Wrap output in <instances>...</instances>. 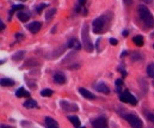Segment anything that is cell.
I'll list each match as a JSON object with an SVG mask.
<instances>
[{
	"label": "cell",
	"mask_w": 154,
	"mask_h": 128,
	"mask_svg": "<svg viewBox=\"0 0 154 128\" xmlns=\"http://www.w3.org/2000/svg\"><path fill=\"white\" fill-rule=\"evenodd\" d=\"M137 12L140 15V18L142 19V22L148 27V28H154V17L150 13V11L143 6V5H139L137 6Z\"/></svg>",
	"instance_id": "6da1fadb"
},
{
	"label": "cell",
	"mask_w": 154,
	"mask_h": 128,
	"mask_svg": "<svg viewBox=\"0 0 154 128\" xmlns=\"http://www.w3.org/2000/svg\"><path fill=\"white\" fill-rule=\"evenodd\" d=\"M81 37H83V43H84V47L87 52H92L93 50V46L90 41V37H89V25L87 24H84V29H83V33H81Z\"/></svg>",
	"instance_id": "7a4b0ae2"
},
{
	"label": "cell",
	"mask_w": 154,
	"mask_h": 128,
	"mask_svg": "<svg viewBox=\"0 0 154 128\" xmlns=\"http://www.w3.org/2000/svg\"><path fill=\"white\" fill-rule=\"evenodd\" d=\"M125 118H127V121L129 122V124L133 127V128H142V121L136 116V115H134V114H128V115H125Z\"/></svg>",
	"instance_id": "3957f363"
},
{
	"label": "cell",
	"mask_w": 154,
	"mask_h": 128,
	"mask_svg": "<svg viewBox=\"0 0 154 128\" xmlns=\"http://www.w3.org/2000/svg\"><path fill=\"white\" fill-rule=\"evenodd\" d=\"M120 99L124 103H130L133 105H135L137 103V99L135 98V96H133L129 91H124V92L120 93Z\"/></svg>",
	"instance_id": "277c9868"
},
{
	"label": "cell",
	"mask_w": 154,
	"mask_h": 128,
	"mask_svg": "<svg viewBox=\"0 0 154 128\" xmlns=\"http://www.w3.org/2000/svg\"><path fill=\"white\" fill-rule=\"evenodd\" d=\"M104 24H105L104 17H98V18H96V19L93 21V24H92V27H93V31H95L96 34L102 33V31H103V29H104Z\"/></svg>",
	"instance_id": "5b68a950"
},
{
	"label": "cell",
	"mask_w": 154,
	"mask_h": 128,
	"mask_svg": "<svg viewBox=\"0 0 154 128\" xmlns=\"http://www.w3.org/2000/svg\"><path fill=\"white\" fill-rule=\"evenodd\" d=\"M92 126L95 128H108V122L104 117H98L92 121Z\"/></svg>",
	"instance_id": "8992f818"
},
{
	"label": "cell",
	"mask_w": 154,
	"mask_h": 128,
	"mask_svg": "<svg viewBox=\"0 0 154 128\" xmlns=\"http://www.w3.org/2000/svg\"><path fill=\"white\" fill-rule=\"evenodd\" d=\"M95 89L98 91V92H102V93H105V95H108L109 92H110V89H109V86L105 84V83H98V84H96V86H95Z\"/></svg>",
	"instance_id": "52a82bcc"
},
{
	"label": "cell",
	"mask_w": 154,
	"mask_h": 128,
	"mask_svg": "<svg viewBox=\"0 0 154 128\" xmlns=\"http://www.w3.org/2000/svg\"><path fill=\"white\" fill-rule=\"evenodd\" d=\"M28 29H29V31H30V33L36 34V33H38V31L42 29V24H41L40 22H32L31 24H29Z\"/></svg>",
	"instance_id": "ba28073f"
},
{
	"label": "cell",
	"mask_w": 154,
	"mask_h": 128,
	"mask_svg": "<svg viewBox=\"0 0 154 128\" xmlns=\"http://www.w3.org/2000/svg\"><path fill=\"white\" fill-rule=\"evenodd\" d=\"M61 107L65 109V110H70V111H76L78 110V107H76L75 104H72V103H67V102H65V101H62L61 102Z\"/></svg>",
	"instance_id": "9c48e42d"
},
{
	"label": "cell",
	"mask_w": 154,
	"mask_h": 128,
	"mask_svg": "<svg viewBox=\"0 0 154 128\" xmlns=\"http://www.w3.org/2000/svg\"><path fill=\"white\" fill-rule=\"evenodd\" d=\"M79 92L83 95V97H85V98H87V99H95V98H96L92 92H90L89 90H86V89H84V87H80V89H79Z\"/></svg>",
	"instance_id": "30bf717a"
},
{
	"label": "cell",
	"mask_w": 154,
	"mask_h": 128,
	"mask_svg": "<svg viewBox=\"0 0 154 128\" xmlns=\"http://www.w3.org/2000/svg\"><path fill=\"white\" fill-rule=\"evenodd\" d=\"M53 78H54V81L57 83V84H65L66 83V77L62 73H55Z\"/></svg>",
	"instance_id": "8fae6325"
},
{
	"label": "cell",
	"mask_w": 154,
	"mask_h": 128,
	"mask_svg": "<svg viewBox=\"0 0 154 128\" xmlns=\"http://www.w3.org/2000/svg\"><path fill=\"white\" fill-rule=\"evenodd\" d=\"M68 120L73 123V126H74L75 128H79V127H80V120L78 118V116H74V115L70 116V115H69V116H68Z\"/></svg>",
	"instance_id": "7c38bea8"
},
{
	"label": "cell",
	"mask_w": 154,
	"mask_h": 128,
	"mask_svg": "<svg viewBox=\"0 0 154 128\" xmlns=\"http://www.w3.org/2000/svg\"><path fill=\"white\" fill-rule=\"evenodd\" d=\"M68 47L69 48H74V49H80V43L76 41L75 38H70V41L68 42Z\"/></svg>",
	"instance_id": "4fadbf2b"
},
{
	"label": "cell",
	"mask_w": 154,
	"mask_h": 128,
	"mask_svg": "<svg viewBox=\"0 0 154 128\" xmlns=\"http://www.w3.org/2000/svg\"><path fill=\"white\" fill-rule=\"evenodd\" d=\"M18 19H19L21 22L25 23V22H28V21L30 19V17H29V15H28L26 12H24V11H21V12L18 13Z\"/></svg>",
	"instance_id": "5bb4252c"
},
{
	"label": "cell",
	"mask_w": 154,
	"mask_h": 128,
	"mask_svg": "<svg viewBox=\"0 0 154 128\" xmlns=\"http://www.w3.org/2000/svg\"><path fill=\"white\" fill-rule=\"evenodd\" d=\"M16 96H17L18 98H21V97H29L30 93H29L28 91H25L23 87H21V89H18V90L16 91Z\"/></svg>",
	"instance_id": "9a60e30c"
},
{
	"label": "cell",
	"mask_w": 154,
	"mask_h": 128,
	"mask_svg": "<svg viewBox=\"0 0 154 128\" xmlns=\"http://www.w3.org/2000/svg\"><path fill=\"white\" fill-rule=\"evenodd\" d=\"M23 105H24L25 108H28V109H30V108H36V107H37V102H36L35 99H28V101L24 102Z\"/></svg>",
	"instance_id": "2e32d148"
},
{
	"label": "cell",
	"mask_w": 154,
	"mask_h": 128,
	"mask_svg": "<svg viewBox=\"0 0 154 128\" xmlns=\"http://www.w3.org/2000/svg\"><path fill=\"white\" fill-rule=\"evenodd\" d=\"M0 83H1V86H13L15 85V81L9 78H3Z\"/></svg>",
	"instance_id": "e0dca14e"
},
{
	"label": "cell",
	"mask_w": 154,
	"mask_h": 128,
	"mask_svg": "<svg viewBox=\"0 0 154 128\" xmlns=\"http://www.w3.org/2000/svg\"><path fill=\"white\" fill-rule=\"evenodd\" d=\"M133 42H134L137 47H141V46H143V37H142L141 35H137V36H135V37L133 38Z\"/></svg>",
	"instance_id": "ac0fdd59"
},
{
	"label": "cell",
	"mask_w": 154,
	"mask_h": 128,
	"mask_svg": "<svg viewBox=\"0 0 154 128\" xmlns=\"http://www.w3.org/2000/svg\"><path fill=\"white\" fill-rule=\"evenodd\" d=\"M24 55H25V52H24V50H21V52H18V53H16V54L13 55V58H12V59H13L15 61H19V60H22V59H23V56H24Z\"/></svg>",
	"instance_id": "d6986e66"
},
{
	"label": "cell",
	"mask_w": 154,
	"mask_h": 128,
	"mask_svg": "<svg viewBox=\"0 0 154 128\" xmlns=\"http://www.w3.org/2000/svg\"><path fill=\"white\" fill-rule=\"evenodd\" d=\"M45 123L47 126H50V127H57V122L51 117H45Z\"/></svg>",
	"instance_id": "ffe728a7"
},
{
	"label": "cell",
	"mask_w": 154,
	"mask_h": 128,
	"mask_svg": "<svg viewBox=\"0 0 154 128\" xmlns=\"http://www.w3.org/2000/svg\"><path fill=\"white\" fill-rule=\"evenodd\" d=\"M147 74H148V77L154 78V64L148 65V67H147Z\"/></svg>",
	"instance_id": "44dd1931"
},
{
	"label": "cell",
	"mask_w": 154,
	"mask_h": 128,
	"mask_svg": "<svg viewBox=\"0 0 154 128\" xmlns=\"http://www.w3.org/2000/svg\"><path fill=\"white\" fill-rule=\"evenodd\" d=\"M51 95H53V91L50 89H44L41 91V96H43V97H50Z\"/></svg>",
	"instance_id": "7402d4cb"
},
{
	"label": "cell",
	"mask_w": 154,
	"mask_h": 128,
	"mask_svg": "<svg viewBox=\"0 0 154 128\" xmlns=\"http://www.w3.org/2000/svg\"><path fill=\"white\" fill-rule=\"evenodd\" d=\"M55 12H56V10H55V9L48 10V12H47V15H45V19H47V21H50V18L55 15Z\"/></svg>",
	"instance_id": "603a6c76"
},
{
	"label": "cell",
	"mask_w": 154,
	"mask_h": 128,
	"mask_svg": "<svg viewBox=\"0 0 154 128\" xmlns=\"http://www.w3.org/2000/svg\"><path fill=\"white\" fill-rule=\"evenodd\" d=\"M18 10H24V6H23V5H15V6L11 9L10 13H13L15 11H18Z\"/></svg>",
	"instance_id": "cb8c5ba5"
},
{
	"label": "cell",
	"mask_w": 154,
	"mask_h": 128,
	"mask_svg": "<svg viewBox=\"0 0 154 128\" xmlns=\"http://www.w3.org/2000/svg\"><path fill=\"white\" fill-rule=\"evenodd\" d=\"M47 6H48L47 4H41V5H38V6H37V9H36L37 13H41V12H42V10H43V9H45Z\"/></svg>",
	"instance_id": "d4e9b609"
},
{
	"label": "cell",
	"mask_w": 154,
	"mask_h": 128,
	"mask_svg": "<svg viewBox=\"0 0 154 128\" xmlns=\"http://www.w3.org/2000/svg\"><path fill=\"white\" fill-rule=\"evenodd\" d=\"M146 117H147L150 122L154 123V114H153V112H146Z\"/></svg>",
	"instance_id": "484cf974"
},
{
	"label": "cell",
	"mask_w": 154,
	"mask_h": 128,
	"mask_svg": "<svg viewBox=\"0 0 154 128\" xmlns=\"http://www.w3.org/2000/svg\"><path fill=\"white\" fill-rule=\"evenodd\" d=\"M123 85V80L122 79H117L116 80V87H121Z\"/></svg>",
	"instance_id": "4316f807"
},
{
	"label": "cell",
	"mask_w": 154,
	"mask_h": 128,
	"mask_svg": "<svg viewBox=\"0 0 154 128\" xmlns=\"http://www.w3.org/2000/svg\"><path fill=\"white\" fill-rule=\"evenodd\" d=\"M110 43H111L112 46H116V44H117V40H116V38H110Z\"/></svg>",
	"instance_id": "83f0119b"
},
{
	"label": "cell",
	"mask_w": 154,
	"mask_h": 128,
	"mask_svg": "<svg viewBox=\"0 0 154 128\" xmlns=\"http://www.w3.org/2000/svg\"><path fill=\"white\" fill-rule=\"evenodd\" d=\"M78 3H79V4H80V6H81V5H85L86 0H78Z\"/></svg>",
	"instance_id": "f1b7e54d"
},
{
	"label": "cell",
	"mask_w": 154,
	"mask_h": 128,
	"mask_svg": "<svg viewBox=\"0 0 154 128\" xmlns=\"http://www.w3.org/2000/svg\"><path fill=\"white\" fill-rule=\"evenodd\" d=\"M128 35H129V31L124 30V31H123V36H128Z\"/></svg>",
	"instance_id": "f546056e"
},
{
	"label": "cell",
	"mask_w": 154,
	"mask_h": 128,
	"mask_svg": "<svg viewBox=\"0 0 154 128\" xmlns=\"http://www.w3.org/2000/svg\"><path fill=\"white\" fill-rule=\"evenodd\" d=\"M143 3H147V4H150L152 3V0H142Z\"/></svg>",
	"instance_id": "4dcf8cb0"
},
{
	"label": "cell",
	"mask_w": 154,
	"mask_h": 128,
	"mask_svg": "<svg viewBox=\"0 0 154 128\" xmlns=\"http://www.w3.org/2000/svg\"><path fill=\"white\" fill-rule=\"evenodd\" d=\"M1 128H12V127H10V126H5V124H1Z\"/></svg>",
	"instance_id": "1f68e13d"
},
{
	"label": "cell",
	"mask_w": 154,
	"mask_h": 128,
	"mask_svg": "<svg viewBox=\"0 0 154 128\" xmlns=\"http://www.w3.org/2000/svg\"><path fill=\"white\" fill-rule=\"evenodd\" d=\"M4 28H5V25H4V23L1 22V30H4Z\"/></svg>",
	"instance_id": "d6a6232c"
},
{
	"label": "cell",
	"mask_w": 154,
	"mask_h": 128,
	"mask_svg": "<svg viewBox=\"0 0 154 128\" xmlns=\"http://www.w3.org/2000/svg\"><path fill=\"white\" fill-rule=\"evenodd\" d=\"M47 128H57V127H50V126H47Z\"/></svg>",
	"instance_id": "836d02e7"
},
{
	"label": "cell",
	"mask_w": 154,
	"mask_h": 128,
	"mask_svg": "<svg viewBox=\"0 0 154 128\" xmlns=\"http://www.w3.org/2000/svg\"><path fill=\"white\" fill-rule=\"evenodd\" d=\"M21 1H25V0H21Z\"/></svg>",
	"instance_id": "e575fe53"
},
{
	"label": "cell",
	"mask_w": 154,
	"mask_h": 128,
	"mask_svg": "<svg viewBox=\"0 0 154 128\" xmlns=\"http://www.w3.org/2000/svg\"><path fill=\"white\" fill-rule=\"evenodd\" d=\"M79 128H84V127H79Z\"/></svg>",
	"instance_id": "d590c367"
},
{
	"label": "cell",
	"mask_w": 154,
	"mask_h": 128,
	"mask_svg": "<svg viewBox=\"0 0 154 128\" xmlns=\"http://www.w3.org/2000/svg\"><path fill=\"white\" fill-rule=\"evenodd\" d=\"M153 48H154V44H153Z\"/></svg>",
	"instance_id": "8d00e7d4"
}]
</instances>
